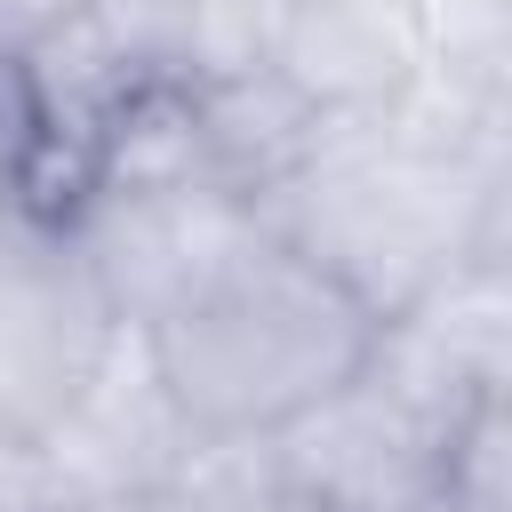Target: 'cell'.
Returning <instances> with one entry per match:
<instances>
[{
  "instance_id": "obj_1",
  "label": "cell",
  "mask_w": 512,
  "mask_h": 512,
  "mask_svg": "<svg viewBox=\"0 0 512 512\" xmlns=\"http://www.w3.org/2000/svg\"><path fill=\"white\" fill-rule=\"evenodd\" d=\"M256 216L368 312L464 256H512V80L424 72L384 112L320 120Z\"/></svg>"
},
{
  "instance_id": "obj_2",
  "label": "cell",
  "mask_w": 512,
  "mask_h": 512,
  "mask_svg": "<svg viewBox=\"0 0 512 512\" xmlns=\"http://www.w3.org/2000/svg\"><path fill=\"white\" fill-rule=\"evenodd\" d=\"M368 336L376 312L272 232H256L232 264H216L184 304L144 328L200 440H248L288 424L368 360Z\"/></svg>"
},
{
  "instance_id": "obj_3",
  "label": "cell",
  "mask_w": 512,
  "mask_h": 512,
  "mask_svg": "<svg viewBox=\"0 0 512 512\" xmlns=\"http://www.w3.org/2000/svg\"><path fill=\"white\" fill-rule=\"evenodd\" d=\"M80 264L96 272L104 304L128 328H152L168 304H184L216 264H232L264 216L256 200L208 184V176H152V184H88L64 216Z\"/></svg>"
},
{
  "instance_id": "obj_4",
  "label": "cell",
  "mask_w": 512,
  "mask_h": 512,
  "mask_svg": "<svg viewBox=\"0 0 512 512\" xmlns=\"http://www.w3.org/2000/svg\"><path fill=\"white\" fill-rule=\"evenodd\" d=\"M440 440L448 424L424 416L408 392H392L368 360L328 384L312 408L264 432L272 472L304 512H408L440 504Z\"/></svg>"
},
{
  "instance_id": "obj_5",
  "label": "cell",
  "mask_w": 512,
  "mask_h": 512,
  "mask_svg": "<svg viewBox=\"0 0 512 512\" xmlns=\"http://www.w3.org/2000/svg\"><path fill=\"white\" fill-rule=\"evenodd\" d=\"M112 328L120 312L104 304L72 232L56 216L0 208V424L40 432L80 392Z\"/></svg>"
},
{
  "instance_id": "obj_6",
  "label": "cell",
  "mask_w": 512,
  "mask_h": 512,
  "mask_svg": "<svg viewBox=\"0 0 512 512\" xmlns=\"http://www.w3.org/2000/svg\"><path fill=\"white\" fill-rule=\"evenodd\" d=\"M200 448L192 416L176 408L144 328H112V344L96 352V368L80 376V392L40 424V456L64 488L72 512L88 504H120V496H144L160 488L184 456Z\"/></svg>"
},
{
  "instance_id": "obj_7",
  "label": "cell",
  "mask_w": 512,
  "mask_h": 512,
  "mask_svg": "<svg viewBox=\"0 0 512 512\" xmlns=\"http://www.w3.org/2000/svg\"><path fill=\"white\" fill-rule=\"evenodd\" d=\"M368 368L440 424H456L480 400H504L512 392V256H464L440 280H424L408 304L376 312Z\"/></svg>"
},
{
  "instance_id": "obj_8",
  "label": "cell",
  "mask_w": 512,
  "mask_h": 512,
  "mask_svg": "<svg viewBox=\"0 0 512 512\" xmlns=\"http://www.w3.org/2000/svg\"><path fill=\"white\" fill-rule=\"evenodd\" d=\"M272 72L320 112H384L424 80V32L408 0H288L272 8Z\"/></svg>"
},
{
  "instance_id": "obj_9",
  "label": "cell",
  "mask_w": 512,
  "mask_h": 512,
  "mask_svg": "<svg viewBox=\"0 0 512 512\" xmlns=\"http://www.w3.org/2000/svg\"><path fill=\"white\" fill-rule=\"evenodd\" d=\"M184 96H192L200 168H208L224 192H240V200H264V192L312 152V136H320V112H312L272 64L232 72V80H200V88H184Z\"/></svg>"
},
{
  "instance_id": "obj_10",
  "label": "cell",
  "mask_w": 512,
  "mask_h": 512,
  "mask_svg": "<svg viewBox=\"0 0 512 512\" xmlns=\"http://www.w3.org/2000/svg\"><path fill=\"white\" fill-rule=\"evenodd\" d=\"M88 512H304V504L272 472L264 432H248V440H200L160 488L120 496V504H88Z\"/></svg>"
},
{
  "instance_id": "obj_11",
  "label": "cell",
  "mask_w": 512,
  "mask_h": 512,
  "mask_svg": "<svg viewBox=\"0 0 512 512\" xmlns=\"http://www.w3.org/2000/svg\"><path fill=\"white\" fill-rule=\"evenodd\" d=\"M440 504L448 512H512V392L480 400L440 440Z\"/></svg>"
},
{
  "instance_id": "obj_12",
  "label": "cell",
  "mask_w": 512,
  "mask_h": 512,
  "mask_svg": "<svg viewBox=\"0 0 512 512\" xmlns=\"http://www.w3.org/2000/svg\"><path fill=\"white\" fill-rule=\"evenodd\" d=\"M0 512H72L48 456H40V432L0 424Z\"/></svg>"
},
{
  "instance_id": "obj_13",
  "label": "cell",
  "mask_w": 512,
  "mask_h": 512,
  "mask_svg": "<svg viewBox=\"0 0 512 512\" xmlns=\"http://www.w3.org/2000/svg\"><path fill=\"white\" fill-rule=\"evenodd\" d=\"M88 8H104V16H112V24H120L144 56H152V72H160V32H168L192 0H88ZM160 80H168V72H160Z\"/></svg>"
},
{
  "instance_id": "obj_14",
  "label": "cell",
  "mask_w": 512,
  "mask_h": 512,
  "mask_svg": "<svg viewBox=\"0 0 512 512\" xmlns=\"http://www.w3.org/2000/svg\"><path fill=\"white\" fill-rule=\"evenodd\" d=\"M64 8H80V0H0V48L32 40V32H40V24H56Z\"/></svg>"
},
{
  "instance_id": "obj_15",
  "label": "cell",
  "mask_w": 512,
  "mask_h": 512,
  "mask_svg": "<svg viewBox=\"0 0 512 512\" xmlns=\"http://www.w3.org/2000/svg\"><path fill=\"white\" fill-rule=\"evenodd\" d=\"M24 136V96H16V56L0 48V168H8V144Z\"/></svg>"
},
{
  "instance_id": "obj_16",
  "label": "cell",
  "mask_w": 512,
  "mask_h": 512,
  "mask_svg": "<svg viewBox=\"0 0 512 512\" xmlns=\"http://www.w3.org/2000/svg\"><path fill=\"white\" fill-rule=\"evenodd\" d=\"M408 512H448V504H408Z\"/></svg>"
},
{
  "instance_id": "obj_17",
  "label": "cell",
  "mask_w": 512,
  "mask_h": 512,
  "mask_svg": "<svg viewBox=\"0 0 512 512\" xmlns=\"http://www.w3.org/2000/svg\"><path fill=\"white\" fill-rule=\"evenodd\" d=\"M264 8H288V0H264Z\"/></svg>"
},
{
  "instance_id": "obj_18",
  "label": "cell",
  "mask_w": 512,
  "mask_h": 512,
  "mask_svg": "<svg viewBox=\"0 0 512 512\" xmlns=\"http://www.w3.org/2000/svg\"><path fill=\"white\" fill-rule=\"evenodd\" d=\"M0 208H8V184H0Z\"/></svg>"
}]
</instances>
